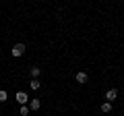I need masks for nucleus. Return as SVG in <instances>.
I'll return each instance as SVG.
<instances>
[{
  "mask_svg": "<svg viewBox=\"0 0 124 116\" xmlns=\"http://www.w3.org/2000/svg\"><path fill=\"white\" fill-rule=\"evenodd\" d=\"M15 99H17V102L21 104V106H27V102H29V95H27L25 91H19V93L15 95Z\"/></svg>",
  "mask_w": 124,
  "mask_h": 116,
  "instance_id": "obj_1",
  "label": "nucleus"
},
{
  "mask_svg": "<svg viewBox=\"0 0 124 116\" xmlns=\"http://www.w3.org/2000/svg\"><path fill=\"white\" fill-rule=\"evenodd\" d=\"M23 54H25V46L23 44H15L13 46V56L19 58V56H23Z\"/></svg>",
  "mask_w": 124,
  "mask_h": 116,
  "instance_id": "obj_2",
  "label": "nucleus"
},
{
  "mask_svg": "<svg viewBox=\"0 0 124 116\" xmlns=\"http://www.w3.org/2000/svg\"><path fill=\"white\" fill-rule=\"evenodd\" d=\"M116 98H118V91H116V89H108L106 91V99H108V102H114Z\"/></svg>",
  "mask_w": 124,
  "mask_h": 116,
  "instance_id": "obj_3",
  "label": "nucleus"
},
{
  "mask_svg": "<svg viewBox=\"0 0 124 116\" xmlns=\"http://www.w3.org/2000/svg\"><path fill=\"white\" fill-rule=\"evenodd\" d=\"M77 83H87V73H77Z\"/></svg>",
  "mask_w": 124,
  "mask_h": 116,
  "instance_id": "obj_4",
  "label": "nucleus"
},
{
  "mask_svg": "<svg viewBox=\"0 0 124 116\" xmlns=\"http://www.w3.org/2000/svg\"><path fill=\"white\" fill-rule=\"evenodd\" d=\"M29 108H31V110H39V108H41V102H39V99H31V102H29Z\"/></svg>",
  "mask_w": 124,
  "mask_h": 116,
  "instance_id": "obj_5",
  "label": "nucleus"
},
{
  "mask_svg": "<svg viewBox=\"0 0 124 116\" xmlns=\"http://www.w3.org/2000/svg\"><path fill=\"white\" fill-rule=\"evenodd\" d=\"M39 73H41L39 66H31V77H33V79H37V77H39Z\"/></svg>",
  "mask_w": 124,
  "mask_h": 116,
  "instance_id": "obj_6",
  "label": "nucleus"
},
{
  "mask_svg": "<svg viewBox=\"0 0 124 116\" xmlns=\"http://www.w3.org/2000/svg\"><path fill=\"white\" fill-rule=\"evenodd\" d=\"M110 110H112V102H103L101 104V112H106V114H108Z\"/></svg>",
  "mask_w": 124,
  "mask_h": 116,
  "instance_id": "obj_7",
  "label": "nucleus"
},
{
  "mask_svg": "<svg viewBox=\"0 0 124 116\" xmlns=\"http://www.w3.org/2000/svg\"><path fill=\"white\" fill-rule=\"evenodd\" d=\"M29 87H31V89H39V87H41V83H39V81H37V79H31Z\"/></svg>",
  "mask_w": 124,
  "mask_h": 116,
  "instance_id": "obj_8",
  "label": "nucleus"
},
{
  "mask_svg": "<svg viewBox=\"0 0 124 116\" xmlns=\"http://www.w3.org/2000/svg\"><path fill=\"white\" fill-rule=\"evenodd\" d=\"M6 99H8V93L4 89H0V102H6Z\"/></svg>",
  "mask_w": 124,
  "mask_h": 116,
  "instance_id": "obj_9",
  "label": "nucleus"
},
{
  "mask_svg": "<svg viewBox=\"0 0 124 116\" xmlns=\"http://www.w3.org/2000/svg\"><path fill=\"white\" fill-rule=\"evenodd\" d=\"M27 114H29V108H27V106H21V116H27Z\"/></svg>",
  "mask_w": 124,
  "mask_h": 116,
  "instance_id": "obj_10",
  "label": "nucleus"
}]
</instances>
